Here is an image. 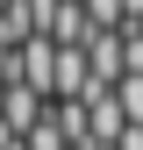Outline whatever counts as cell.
<instances>
[{"label": "cell", "instance_id": "cell-1", "mask_svg": "<svg viewBox=\"0 0 143 150\" xmlns=\"http://www.w3.org/2000/svg\"><path fill=\"white\" fill-rule=\"evenodd\" d=\"M22 86L57 100V36H29L22 43Z\"/></svg>", "mask_w": 143, "mask_h": 150}, {"label": "cell", "instance_id": "cell-2", "mask_svg": "<svg viewBox=\"0 0 143 150\" xmlns=\"http://www.w3.org/2000/svg\"><path fill=\"white\" fill-rule=\"evenodd\" d=\"M86 22L93 29H129V7L122 0H86Z\"/></svg>", "mask_w": 143, "mask_h": 150}, {"label": "cell", "instance_id": "cell-3", "mask_svg": "<svg viewBox=\"0 0 143 150\" xmlns=\"http://www.w3.org/2000/svg\"><path fill=\"white\" fill-rule=\"evenodd\" d=\"M115 100H122V115H129V129H143V71L115 86Z\"/></svg>", "mask_w": 143, "mask_h": 150}]
</instances>
